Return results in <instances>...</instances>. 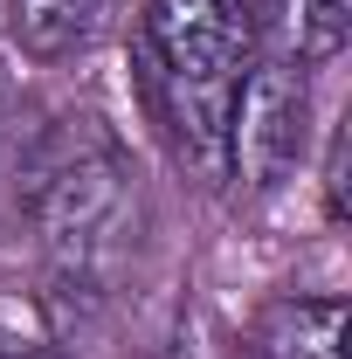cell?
Returning <instances> with one entry per match:
<instances>
[{
    "label": "cell",
    "mask_w": 352,
    "mask_h": 359,
    "mask_svg": "<svg viewBox=\"0 0 352 359\" xmlns=\"http://www.w3.org/2000/svg\"><path fill=\"white\" fill-rule=\"evenodd\" d=\"M42 242L62 283H111V269L125 263V228H132V180L125 159L111 152V138L83 132L42 180Z\"/></svg>",
    "instance_id": "1"
},
{
    "label": "cell",
    "mask_w": 352,
    "mask_h": 359,
    "mask_svg": "<svg viewBox=\"0 0 352 359\" xmlns=\"http://www.w3.org/2000/svg\"><path fill=\"white\" fill-rule=\"evenodd\" d=\"M311 145V76L283 55H256L228 97V180L269 194Z\"/></svg>",
    "instance_id": "2"
},
{
    "label": "cell",
    "mask_w": 352,
    "mask_h": 359,
    "mask_svg": "<svg viewBox=\"0 0 352 359\" xmlns=\"http://www.w3.org/2000/svg\"><path fill=\"white\" fill-rule=\"evenodd\" d=\"M138 55L187 83H235L263 55V0H152Z\"/></svg>",
    "instance_id": "3"
},
{
    "label": "cell",
    "mask_w": 352,
    "mask_h": 359,
    "mask_svg": "<svg viewBox=\"0 0 352 359\" xmlns=\"http://www.w3.org/2000/svg\"><path fill=\"white\" fill-rule=\"evenodd\" d=\"M352 0H263V55L318 69L346 48Z\"/></svg>",
    "instance_id": "4"
},
{
    "label": "cell",
    "mask_w": 352,
    "mask_h": 359,
    "mask_svg": "<svg viewBox=\"0 0 352 359\" xmlns=\"http://www.w3.org/2000/svg\"><path fill=\"white\" fill-rule=\"evenodd\" d=\"M346 297H276L256 318V359H339Z\"/></svg>",
    "instance_id": "5"
},
{
    "label": "cell",
    "mask_w": 352,
    "mask_h": 359,
    "mask_svg": "<svg viewBox=\"0 0 352 359\" xmlns=\"http://www.w3.org/2000/svg\"><path fill=\"white\" fill-rule=\"evenodd\" d=\"M7 21L35 62H62V55H83L111 28V0H14Z\"/></svg>",
    "instance_id": "6"
}]
</instances>
